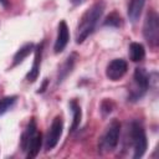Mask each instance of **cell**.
<instances>
[{"mask_svg":"<svg viewBox=\"0 0 159 159\" xmlns=\"http://www.w3.org/2000/svg\"><path fill=\"white\" fill-rule=\"evenodd\" d=\"M145 57V48L139 42H130L129 45V58L133 62H140Z\"/></svg>","mask_w":159,"mask_h":159,"instance_id":"2e32d148","label":"cell"},{"mask_svg":"<svg viewBox=\"0 0 159 159\" xmlns=\"http://www.w3.org/2000/svg\"><path fill=\"white\" fill-rule=\"evenodd\" d=\"M17 101V96H6L0 99V116L5 114L7 111H10Z\"/></svg>","mask_w":159,"mask_h":159,"instance_id":"e0dca14e","label":"cell"},{"mask_svg":"<svg viewBox=\"0 0 159 159\" xmlns=\"http://www.w3.org/2000/svg\"><path fill=\"white\" fill-rule=\"evenodd\" d=\"M76 60H77V55L76 53H71L66 58V61L60 66L58 72H57V84L62 83L66 80V77L72 72V70L75 67V63H76Z\"/></svg>","mask_w":159,"mask_h":159,"instance_id":"30bf717a","label":"cell"},{"mask_svg":"<svg viewBox=\"0 0 159 159\" xmlns=\"http://www.w3.org/2000/svg\"><path fill=\"white\" fill-rule=\"evenodd\" d=\"M86 1H87V0H71V2H72L73 6H80V5L84 4Z\"/></svg>","mask_w":159,"mask_h":159,"instance_id":"44dd1931","label":"cell"},{"mask_svg":"<svg viewBox=\"0 0 159 159\" xmlns=\"http://www.w3.org/2000/svg\"><path fill=\"white\" fill-rule=\"evenodd\" d=\"M68 106H70L71 112H72V124H71L70 132L73 133L80 127L81 118H82V111H81V107H80V104H78V102L76 99H71L68 102Z\"/></svg>","mask_w":159,"mask_h":159,"instance_id":"4fadbf2b","label":"cell"},{"mask_svg":"<svg viewBox=\"0 0 159 159\" xmlns=\"http://www.w3.org/2000/svg\"><path fill=\"white\" fill-rule=\"evenodd\" d=\"M34 48H35V45H34L32 42H29V43H25L24 46H21V47L16 51V53L14 55L11 68L15 67V66H17V65H20V63L34 51Z\"/></svg>","mask_w":159,"mask_h":159,"instance_id":"5bb4252c","label":"cell"},{"mask_svg":"<svg viewBox=\"0 0 159 159\" xmlns=\"http://www.w3.org/2000/svg\"><path fill=\"white\" fill-rule=\"evenodd\" d=\"M43 41H41L35 48V57H34V63H32V67L31 70L27 72L26 75V80L27 82H35L40 75V66H41V58H42V52H43Z\"/></svg>","mask_w":159,"mask_h":159,"instance_id":"9c48e42d","label":"cell"},{"mask_svg":"<svg viewBox=\"0 0 159 159\" xmlns=\"http://www.w3.org/2000/svg\"><path fill=\"white\" fill-rule=\"evenodd\" d=\"M103 25L109 27H119L122 25V17L117 11H113L106 17V20L103 21Z\"/></svg>","mask_w":159,"mask_h":159,"instance_id":"ac0fdd59","label":"cell"},{"mask_svg":"<svg viewBox=\"0 0 159 159\" xmlns=\"http://www.w3.org/2000/svg\"><path fill=\"white\" fill-rule=\"evenodd\" d=\"M0 5L2 7H7L9 6V0H0Z\"/></svg>","mask_w":159,"mask_h":159,"instance_id":"7402d4cb","label":"cell"},{"mask_svg":"<svg viewBox=\"0 0 159 159\" xmlns=\"http://www.w3.org/2000/svg\"><path fill=\"white\" fill-rule=\"evenodd\" d=\"M47 84H48V80H47V78H45V80H43V82H42V84H41V87L39 88L37 93H43V92H45V89H46V87H47Z\"/></svg>","mask_w":159,"mask_h":159,"instance_id":"ffe728a7","label":"cell"},{"mask_svg":"<svg viewBox=\"0 0 159 159\" xmlns=\"http://www.w3.org/2000/svg\"><path fill=\"white\" fill-rule=\"evenodd\" d=\"M41 145H42V134L40 132H36L26 147V150H25L26 157L27 158H35L39 154Z\"/></svg>","mask_w":159,"mask_h":159,"instance_id":"7c38bea8","label":"cell"},{"mask_svg":"<svg viewBox=\"0 0 159 159\" xmlns=\"http://www.w3.org/2000/svg\"><path fill=\"white\" fill-rule=\"evenodd\" d=\"M62 130H63V120H62L61 116H56L48 128V132H47V135L45 139L46 150H51L57 145V143L62 135Z\"/></svg>","mask_w":159,"mask_h":159,"instance_id":"8992f818","label":"cell"},{"mask_svg":"<svg viewBox=\"0 0 159 159\" xmlns=\"http://www.w3.org/2000/svg\"><path fill=\"white\" fill-rule=\"evenodd\" d=\"M68 41H70L68 26H67L65 20H61L58 22V26H57V37H56V41L53 45L55 53H61L66 48V46L68 45Z\"/></svg>","mask_w":159,"mask_h":159,"instance_id":"ba28073f","label":"cell"},{"mask_svg":"<svg viewBox=\"0 0 159 159\" xmlns=\"http://www.w3.org/2000/svg\"><path fill=\"white\" fill-rule=\"evenodd\" d=\"M128 70V63L123 58H114L112 60L106 68V76L111 81H119Z\"/></svg>","mask_w":159,"mask_h":159,"instance_id":"52a82bcc","label":"cell"},{"mask_svg":"<svg viewBox=\"0 0 159 159\" xmlns=\"http://www.w3.org/2000/svg\"><path fill=\"white\" fill-rule=\"evenodd\" d=\"M150 86V75L142 68L137 67L133 75V82L130 88L128 89V101L129 102H137L144 97V94L148 92Z\"/></svg>","mask_w":159,"mask_h":159,"instance_id":"7a4b0ae2","label":"cell"},{"mask_svg":"<svg viewBox=\"0 0 159 159\" xmlns=\"http://www.w3.org/2000/svg\"><path fill=\"white\" fill-rule=\"evenodd\" d=\"M145 1L147 0H128L127 14H128V17H129L130 22L135 24L139 20L140 14H142V11L144 9Z\"/></svg>","mask_w":159,"mask_h":159,"instance_id":"8fae6325","label":"cell"},{"mask_svg":"<svg viewBox=\"0 0 159 159\" xmlns=\"http://www.w3.org/2000/svg\"><path fill=\"white\" fill-rule=\"evenodd\" d=\"M119 135H120V123H119V120L113 119L108 124L106 132L103 133V135L99 139L98 150L101 153H111V152H113L118 145Z\"/></svg>","mask_w":159,"mask_h":159,"instance_id":"5b68a950","label":"cell"},{"mask_svg":"<svg viewBox=\"0 0 159 159\" xmlns=\"http://www.w3.org/2000/svg\"><path fill=\"white\" fill-rule=\"evenodd\" d=\"M143 36L147 43L153 48H158L159 45V16L155 10H149L144 19Z\"/></svg>","mask_w":159,"mask_h":159,"instance_id":"277c9868","label":"cell"},{"mask_svg":"<svg viewBox=\"0 0 159 159\" xmlns=\"http://www.w3.org/2000/svg\"><path fill=\"white\" fill-rule=\"evenodd\" d=\"M129 140L133 147V158L138 159L142 158L148 148L147 134L144 130L143 124L139 120H133L129 125Z\"/></svg>","mask_w":159,"mask_h":159,"instance_id":"3957f363","label":"cell"},{"mask_svg":"<svg viewBox=\"0 0 159 159\" xmlns=\"http://www.w3.org/2000/svg\"><path fill=\"white\" fill-rule=\"evenodd\" d=\"M104 10H106V4L102 0H98L83 12L76 27V42L77 43L84 42V40H87L93 34Z\"/></svg>","mask_w":159,"mask_h":159,"instance_id":"6da1fadb","label":"cell"},{"mask_svg":"<svg viewBox=\"0 0 159 159\" xmlns=\"http://www.w3.org/2000/svg\"><path fill=\"white\" fill-rule=\"evenodd\" d=\"M36 132H37L36 120H35V118H31L30 122H29V124H27V127H26V129H25L24 133L21 134V149H22L24 152L26 150V147H27L30 139L32 138V135H34Z\"/></svg>","mask_w":159,"mask_h":159,"instance_id":"9a60e30c","label":"cell"},{"mask_svg":"<svg viewBox=\"0 0 159 159\" xmlns=\"http://www.w3.org/2000/svg\"><path fill=\"white\" fill-rule=\"evenodd\" d=\"M113 109V102L111 99H104L101 104V111L103 114H109Z\"/></svg>","mask_w":159,"mask_h":159,"instance_id":"d6986e66","label":"cell"}]
</instances>
